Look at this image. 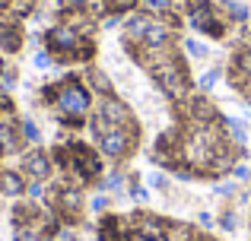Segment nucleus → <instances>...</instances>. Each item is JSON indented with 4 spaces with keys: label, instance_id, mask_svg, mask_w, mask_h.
Wrapping results in <instances>:
<instances>
[{
    "label": "nucleus",
    "instance_id": "obj_1",
    "mask_svg": "<svg viewBox=\"0 0 251 241\" xmlns=\"http://www.w3.org/2000/svg\"><path fill=\"white\" fill-rule=\"evenodd\" d=\"M54 108H57V121L67 124V127H80L86 111H89V89L83 86L80 80H64L57 83V99H54Z\"/></svg>",
    "mask_w": 251,
    "mask_h": 241
},
{
    "label": "nucleus",
    "instance_id": "obj_2",
    "mask_svg": "<svg viewBox=\"0 0 251 241\" xmlns=\"http://www.w3.org/2000/svg\"><path fill=\"white\" fill-rule=\"evenodd\" d=\"M96 140H99V149L108 159H124L137 143V127H111L105 133H99Z\"/></svg>",
    "mask_w": 251,
    "mask_h": 241
},
{
    "label": "nucleus",
    "instance_id": "obj_3",
    "mask_svg": "<svg viewBox=\"0 0 251 241\" xmlns=\"http://www.w3.org/2000/svg\"><path fill=\"white\" fill-rule=\"evenodd\" d=\"M191 22H194L197 32H203V35H210V38H223L226 35V19H220L216 6L203 3V0L191 3Z\"/></svg>",
    "mask_w": 251,
    "mask_h": 241
},
{
    "label": "nucleus",
    "instance_id": "obj_4",
    "mask_svg": "<svg viewBox=\"0 0 251 241\" xmlns=\"http://www.w3.org/2000/svg\"><path fill=\"white\" fill-rule=\"evenodd\" d=\"M23 172L29 175L32 181H48V175H51V159L42 153V149H32V153L23 155Z\"/></svg>",
    "mask_w": 251,
    "mask_h": 241
},
{
    "label": "nucleus",
    "instance_id": "obj_5",
    "mask_svg": "<svg viewBox=\"0 0 251 241\" xmlns=\"http://www.w3.org/2000/svg\"><path fill=\"white\" fill-rule=\"evenodd\" d=\"M99 241H127V229H124L121 216H105L99 222Z\"/></svg>",
    "mask_w": 251,
    "mask_h": 241
},
{
    "label": "nucleus",
    "instance_id": "obj_6",
    "mask_svg": "<svg viewBox=\"0 0 251 241\" xmlns=\"http://www.w3.org/2000/svg\"><path fill=\"white\" fill-rule=\"evenodd\" d=\"M25 184H29V181H25L19 172L0 168V194H6V197H19V194L25 191Z\"/></svg>",
    "mask_w": 251,
    "mask_h": 241
},
{
    "label": "nucleus",
    "instance_id": "obj_7",
    "mask_svg": "<svg viewBox=\"0 0 251 241\" xmlns=\"http://www.w3.org/2000/svg\"><path fill=\"white\" fill-rule=\"evenodd\" d=\"M35 10V0H10V16L13 19H23V16H29V13Z\"/></svg>",
    "mask_w": 251,
    "mask_h": 241
},
{
    "label": "nucleus",
    "instance_id": "obj_8",
    "mask_svg": "<svg viewBox=\"0 0 251 241\" xmlns=\"http://www.w3.org/2000/svg\"><path fill=\"white\" fill-rule=\"evenodd\" d=\"M19 133H23V140H25V143H38V140H42V133H38L35 121H29V118L19 124Z\"/></svg>",
    "mask_w": 251,
    "mask_h": 241
},
{
    "label": "nucleus",
    "instance_id": "obj_9",
    "mask_svg": "<svg viewBox=\"0 0 251 241\" xmlns=\"http://www.w3.org/2000/svg\"><path fill=\"white\" fill-rule=\"evenodd\" d=\"M89 83H92V89H99L102 95L111 92V83L105 80V73H99V70H92V73H89Z\"/></svg>",
    "mask_w": 251,
    "mask_h": 241
},
{
    "label": "nucleus",
    "instance_id": "obj_10",
    "mask_svg": "<svg viewBox=\"0 0 251 241\" xmlns=\"http://www.w3.org/2000/svg\"><path fill=\"white\" fill-rule=\"evenodd\" d=\"M184 51H188L191 57H197V61H201V57H207V48H203L201 42H194V38H188V42H184Z\"/></svg>",
    "mask_w": 251,
    "mask_h": 241
},
{
    "label": "nucleus",
    "instance_id": "obj_11",
    "mask_svg": "<svg viewBox=\"0 0 251 241\" xmlns=\"http://www.w3.org/2000/svg\"><path fill=\"white\" fill-rule=\"evenodd\" d=\"M216 80H220V70H207V73L201 76V89H203V92H210V89L216 86Z\"/></svg>",
    "mask_w": 251,
    "mask_h": 241
},
{
    "label": "nucleus",
    "instance_id": "obj_12",
    "mask_svg": "<svg viewBox=\"0 0 251 241\" xmlns=\"http://www.w3.org/2000/svg\"><path fill=\"white\" fill-rule=\"evenodd\" d=\"M13 86H16V73H13V70H3V76H0V89L10 92Z\"/></svg>",
    "mask_w": 251,
    "mask_h": 241
},
{
    "label": "nucleus",
    "instance_id": "obj_13",
    "mask_svg": "<svg viewBox=\"0 0 251 241\" xmlns=\"http://www.w3.org/2000/svg\"><path fill=\"white\" fill-rule=\"evenodd\" d=\"M25 194H29V197H45V181H29V184H25Z\"/></svg>",
    "mask_w": 251,
    "mask_h": 241
},
{
    "label": "nucleus",
    "instance_id": "obj_14",
    "mask_svg": "<svg viewBox=\"0 0 251 241\" xmlns=\"http://www.w3.org/2000/svg\"><path fill=\"white\" fill-rule=\"evenodd\" d=\"M16 241H42V235L32 229H16Z\"/></svg>",
    "mask_w": 251,
    "mask_h": 241
},
{
    "label": "nucleus",
    "instance_id": "obj_15",
    "mask_svg": "<svg viewBox=\"0 0 251 241\" xmlns=\"http://www.w3.org/2000/svg\"><path fill=\"white\" fill-rule=\"evenodd\" d=\"M35 67H38V70L51 67V51H38V54H35Z\"/></svg>",
    "mask_w": 251,
    "mask_h": 241
},
{
    "label": "nucleus",
    "instance_id": "obj_16",
    "mask_svg": "<svg viewBox=\"0 0 251 241\" xmlns=\"http://www.w3.org/2000/svg\"><path fill=\"white\" fill-rule=\"evenodd\" d=\"M220 225H223V229H226V232H235V213H223V219H220Z\"/></svg>",
    "mask_w": 251,
    "mask_h": 241
},
{
    "label": "nucleus",
    "instance_id": "obj_17",
    "mask_svg": "<svg viewBox=\"0 0 251 241\" xmlns=\"http://www.w3.org/2000/svg\"><path fill=\"white\" fill-rule=\"evenodd\" d=\"M89 206H92V213H105V206H108V197H102V194H99V197L92 200Z\"/></svg>",
    "mask_w": 251,
    "mask_h": 241
},
{
    "label": "nucleus",
    "instance_id": "obj_18",
    "mask_svg": "<svg viewBox=\"0 0 251 241\" xmlns=\"http://www.w3.org/2000/svg\"><path fill=\"white\" fill-rule=\"evenodd\" d=\"M232 172H235V178H239V181H248V178H251V168H248V165H235Z\"/></svg>",
    "mask_w": 251,
    "mask_h": 241
},
{
    "label": "nucleus",
    "instance_id": "obj_19",
    "mask_svg": "<svg viewBox=\"0 0 251 241\" xmlns=\"http://www.w3.org/2000/svg\"><path fill=\"white\" fill-rule=\"evenodd\" d=\"M150 184L159 187V191H166V178H162V175H150Z\"/></svg>",
    "mask_w": 251,
    "mask_h": 241
},
{
    "label": "nucleus",
    "instance_id": "obj_20",
    "mask_svg": "<svg viewBox=\"0 0 251 241\" xmlns=\"http://www.w3.org/2000/svg\"><path fill=\"white\" fill-rule=\"evenodd\" d=\"M216 194H223V197H232V194H235V184H220V187H216Z\"/></svg>",
    "mask_w": 251,
    "mask_h": 241
},
{
    "label": "nucleus",
    "instance_id": "obj_21",
    "mask_svg": "<svg viewBox=\"0 0 251 241\" xmlns=\"http://www.w3.org/2000/svg\"><path fill=\"white\" fill-rule=\"evenodd\" d=\"M130 194H134V197H137V200H150V194H147V191H143V187H137V184H134V191H130Z\"/></svg>",
    "mask_w": 251,
    "mask_h": 241
},
{
    "label": "nucleus",
    "instance_id": "obj_22",
    "mask_svg": "<svg viewBox=\"0 0 251 241\" xmlns=\"http://www.w3.org/2000/svg\"><path fill=\"white\" fill-rule=\"evenodd\" d=\"M150 6H153V10H162V6H169V0H147Z\"/></svg>",
    "mask_w": 251,
    "mask_h": 241
},
{
    "label": "nucleus",
    "instance_id": "obj_23",
    "mask_svg": "<svg viewBox=\"0 0 251 241\" xmlns=\"http://www.w3.org/2000/svg\"><path fill=\"white\" fill-rule=\"evenodd\" d=\"M10 10V0H0V13H6Z\"/></svg>",
    "mask_w": 251,
    "mask_h": 241
},
{
    "label": "nucleus",
    "instance_id": "obj_24",
    "mask_svg": "<svg viewBox=\"0 0 251 241\" xmlns=\"http://www.w3.org/2000/svg\"><path fill=\"white\" fill-rule=\"evenodd\" d=\"M3 70H6V67H3V61H0V76H3Z\"/></svg>",
    "mask_w": 251,
    "mask_h": 241
},
{
    "label": "nucleus",
    "instance_id": "obj_25",
    "mask_svg": "<svg viewBox=\"0 0 251 241\" xmlns=\"http://www.w3.org/2000/svg\"><path fill=\"white\" fill-rule=\"evenodd\" d=\"M194 241H210V238H194Z\"/></svg>",
    "mask_w": 251,
    "mask_h": 241
}]
</instances>
